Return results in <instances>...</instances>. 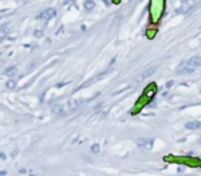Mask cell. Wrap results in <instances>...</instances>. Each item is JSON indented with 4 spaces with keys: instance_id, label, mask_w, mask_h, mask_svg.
<instances>
[{
    "instance_id": "cell-1",
    "label": "cell",
    "mask_w": 201,
    "mask_h": 176,
    "mask_svg": "<svg viewBox=\"0 0 201 176\" xmlns=\"http://www.w3.org/2000/svg\"><path fill=\"white\" fill-rule=\"evenodd\" d=\"M55 14H57V11L54 10V8H48V10L43 11L42 14L39 15V18H43L44 21H48V19H51L53 17H55Z\"/></svg>"
},
{
    "instance_id": "cell-2",
    "label": "cell",
    "mask_w": 201,
    "mask_h": 176,
    "mask_svg": "<svg viewBox=\"0 0 201 176\" xmlns=\"http://www.w3.org/2000/svg\"><path fill=\"white\" fill-rule=\"evenodd\" d=\"M194 70V69H191L189 65H187V62H182L179 65V67H178V74H187V73H191Z\"/></svg>"
},
{
    "instance_id": "cell-3",
    "label": "cell",
    "mask_w": 201,
    "mask_h": 176,
    "mask_svg": "<svg viewBox=\"0 0 201 176\" xmlns=\"http://www.w3.org/2000/svg\"><path fill=\"white\" fill-rule=\"evenodd\" d=\"M187 65L191 67V69H197L198 66H201V58L200 57H191L189 61H186Z\"/></svg>"
},
{
    "instance_id": "cell-4",
    "label": "cell",
    "mask_w": 201,
    "mask_h": 176,
    "mask_svg": "<svg viewBox=\"0 0 201 176\" xmlns=\"http://www.w3.org/2000/svg\"><path fill=\"white\" fill-rule=\"evenodd\" d=\"M137 143L139 147H145V149H152L153 147V140L152 139H138Z\"/></svg>"
},
{
    "instance_id": "cell-5",
    "label": "cell",
    "mask_w": 201,
    "mask_h": 176,
    "mask_svg": "<svg viewBox=\"0 0 201 176\" xmlns=\"http://www.w3.org/2000/svg\"><path fill=\"white\" fill-rule=\"evenodd\" d=\"M153 73H156V66H150V67H148L145 72L139 76V78H138V81H141V80H143V78H146V77H149V76H152Z\"/></svg>"
},
{
    "instance_id": "cell-6",
    "label": "cell",
    "mask_w": 201,
    "mask_h": 176,
    "mask_svg": "<svg viewBox=\"0 0 201 176\" xmlns=\"http://www.w3.org/2000/svg\"><path fill=\"white\" fill-rule=\"evenodd\" d=\"M186 128L190 131H194V130H201V123L200 121H189L186 124Z\"/></svg>"
},
{
    "instance_id": "cell-7",
    "label": "cell",
    "mask_w": 201,
    "mask_h": 176,
    "mask_svg": "<svg viewBox=\"0 0 201 176\" xmlns=\"http://www.w3.org/2000/svg\"><path fill=\"white\" fill-rule=\"evenodd\" d=\"M17 72H18V69H17V66H10L7 67L4 70V73L7 74V76H10V77H12V76H15Z\"/></svg>"
},
{
    "instance_id": "cell-8",
    "label": "cell",
    "mask_w": 201,
    "mask_h": 176,
    "mask_svg": "<svg viewBox=\"0 0 201 176\" xmlns=\"http://www.w3.org/2000/svg\"><path fill=\"white\" fill-rule=\"evenodd\" d=\"M94 7H95V3L92 1V0H87L84 3V8L87 11H91V10H94Z\"/></svg>"
},
{
    "instance_id": "cell-9",
    "label": "cell",
    "mask_w": 201,
    "mask_h": 176,
    "mask_svg": "<svg viewBox=\"0 0 201 176\" xmlns=\"http://www.w3.org/2000/svg\"><path fill=\"white\" fill-rule=\"evenodd\" d=\"M6 36H7V26H3L0 29V40H3Z\"/></svg>"
},
{
    "instance_id": "cell-10",
    "label": "cell",
    "mask_w": 201,
    "mask_h": 176,
    "mask_svg": "<svg viewBox=\"0 0 201 176\" xmlns=\"http://www.w3.org/2000/svg\"><path fill=\"white\" fill-rule=\"evenodd\" d=\"M17 83L14 80H10V81H7V88H15Z\"/></svg>"
},
{
    "instance_id": "cell-11",
    "label": "cell",
    "mask_w": 201,
    "mask_h": 176,
    "mask_svg": "<svg viewBox=\"0 0 201 176\" xmlns=\"http://www.w3.org/2000/svg\"><path fill=\"white\" fill-rule=\"evenodd\" d=\"M98 150H99V145H94V146H92V151H94V153H98Z\"/></svg>"
},
{
    "instance_id": "cell-12",
    "label": "cell",
    "mask_w": 201,
    "mask_h": 176,
    "mask_svg": "<svg viewBox=\"0 0 201 176\" xmlns=\"http://www.w3.org/2000/svg\"><path fill=\"white\" fill-rule=\"evenodd\" d=\"M198 143H200V145H201V136H200V139H198Z\"/></svg>"
}]
</instances>
